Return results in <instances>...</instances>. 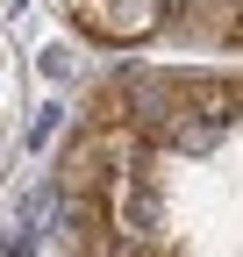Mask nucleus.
Instances as JSON below:
<instances>
[{
    "mask_svg": "<svg viewBox=\"0 0 243 257\" xmlns=\"http://www.w3.org/2000/svg\"><path fill=\"white\" fill-rule=\"evenodd\" d=\"M229 36H236V43H243V15H229Z\"/></svg>",
    "mask_w": 243,
    "mask_h": 257,
    "instance_id": "obj_3",
    "label": "nucleus"
},
{
    "mask_svg": "<svg viewBox=\"0 0 243 257\" xmlns=\"http://www.w3.org/2000/svg\"><path fill=\"white\" fill-rule=\"evenodd\" d=\"M72 22L100 43H143V36H158L165 0H72Z\"/></svg>",
    "mask_w": 243,
    "mask_h": 257,
    "instance_id": "obj_2",
    "label": "nucleus"
},
{
    "mask_svg": "<svg viewBox=\"0 0 243 257\" xmlns=\"http://www.w3.org/2000/svg\"><path fill=\"white\" fill-rule=\"evenodd\" d=\"M136 165V128H122V121H107V128H86V136L65 150V186L72 193H86V186H107L114 172H129Z\"/></svg>",
    "mask_w": 243,
    "mask_h": 257,
    "instance_id": "obj_1",
    "label": "nucleus"
}]
</instances>
